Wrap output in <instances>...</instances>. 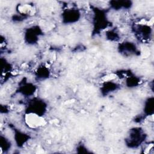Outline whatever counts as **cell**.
<instances>
[{
    "label": "cell",
    "instance_id": "6da1fadb",
    "mask_svg": "<svg viewBox=\"0 0 154 154\" xmlns=\"http://www.w3.org/2000/svg\"><path fill=\"white\" fill-rule=\"evenodd\" d=\"M93 34H99L110 25V22L107 18V11L98 7H93Z\"/></svg>",
    "mask_w": 154,
    "mask_h": 154
},
{
    "label": "cell",
    "instance_id": "7a4b0ae2",
    "mask_svg": "<svg viewBox=\"0 0 154 154\" xmlns=\"http://www.w3.org/2000/svg\"><path fill=\"white\" fill-rule=\"evenodd\" d=\"M146 137V134L141 128L134 127L129 130L125 142L128 148L137 149L144 143Z\"/></svg>",
    "mask_w": 154,
    "mask_h": 154
},
{
    "label": "cell",
    "instance_id": "3957f363",
    "mask_svg": "<svg viewBox=\"0 0 154 154\" xmlns=\"http://www.w3.org/2000/svg\"><path fill=\"white\" fill-rule=\"evenodd\" d=\"M47 107V103L43 99L35 97L28 102L25 108V112L28 114H34L42 117L46 112Z\"/></svg>",
    "mask_w": 154,
    "mask_h": 154
},
{
    "label": "cell",
    "instance_id": "277c9868",
    "mask_svg": "<svg viewBox=\"0 0 154 154\" xmlns=\"http://www.w3.org/2000/svg\"><path fill=\"white\" fill-rule=\"evenodd\" d=\"M43 31L38 25L32 26L26 29L24 32V40L26 43L33 45L37 43L39 37L42 35Z\"/></svg>",
    "mask_w": 154,
    "mask_h": 154
},
{
    "label": "cell",
    "instance_id": "5b68a950",
    "mask_svg": "<svg viewBox=\"0 0 154 154\" xmlns=\"http://www.w3.org/2000/svg\"><path fill=\"white\" fill-rule=\"evenodd\" d=\"M81 17V13L77 8L65 9L61 14L62 22L64 24H72L78 22Z\"/></svg>",
    "mask_w": 154,
    "mask_h": 154
},
{
    "label": "cell",
    "instance_id": "8992f818",
    "mask_svg": "<svg viewBox=\"0 0 154 154\" xmlns=\"http://www.w3.org/2000/svg\"><path fill=\"white\" fill-rule=\"evenodd\" d=\"M132 30L136 37L140 40L146 41L150 38L152 35V28L150 26L144 24L135 25Z\"/></svg>",
    "mask_w": 154,
    "mask_h": 154
},
{
    "label": "cell",
    "instance_id": "52a82bcc",
    "mask_svg": "<svg viewBox=\"0 0 154 154\" xmlns=\"http://www.w3.org/2000/svg\"><path fill=\"white\" fill-rule=\"evenodd\" d=\"M118 51L125 56L140 54L136 45L131 42H124L120 43L118 46Z\"/></svg>",
    "mask_w": 154,
    "mask_h": 154
},
{
    "label": "cell",
    "instance_id": "ba28073f",
    "mask_svg": "<svg viewBox=\"0 0 154 154\" xmlns=\"http://www.w3.org/2000/svg\"><path fill=\"white\" fill-rule=\"evenodd\" d=\"M37 89L36 86L31 82H27L26 79L23 78L19 83L17 92L25 97L32 96Z\"/></svg>",
    "mask_w": 154,
    "mask_h": 154
},
{
    "label": "cell",
    "instance_id": "9c48e42d",
    "mask_svg": "<svg viewBox=\"0 0 154 154\" xmlns=\"http://www.w3.org/2000/svg\"><path fill=\"white\" fill-rule=\"evenodd\" d=\"M120 88V85L117 82L112 81L104 82L100 87V93L103 96H106L109 93L117 90Z\"/></svg>",
    "mask_w": 154,
    "mask_h": 154
},
{
    "label": "cell",
    "instance_id": "30bf717a",
    "mask_svg": "<svg viewBox=\"0 0 154 154\" xmlns=\"http://www.w3.org/2000/svg\"><path fill=\"white\" fill-rule=\"evenodd\" d=\"M110 8L114 10L122 9H129L132 6V2L129 0L123 1H111L109 2Z\"/></svg>",
    "mask_w": 154,
    "mask_h": 154
},
{
    "label": "cell",
    "instance_id": "8fae6325",
    "mask_svg": "<svg viewBox=\"0 0 154 154\" xmlns=\"http://www.w3.org/2000/svg\"><path fill=\"white\" fill-rule=\"evenodd\" d=\"M14 138L17 147H22L29 139L30 137L28 134L21 132L20 131L14 129Z\"/></svg>",
    "mask_w": 154,
    "mask_h": 154
},
{
    "label": "cell",
    "instance_id": "7c38bea8",
    "mask_svg": "<svg viewBox=\"0 0 154 154\" xmlns=\"http://www.w3.org/2000/svg\"><path fill=\"white\" fill-rule=\"evenodd\" d=\"M154 97H148L144 102L143 112L144 116H152L153 114L154 110Z\"/></svg>",
    "mask_w": 154,
    "mask_h": 154
},
{
    "label": "cell",
    "instance_id": "4fadbf2b",
    "mask_svg": "<svg viewBox=\"0 0 154 154\" xmlns=\"http://www.w3.org/2000/svg\"><path fill=\"white\" fill-rule=\"evenodd\" d=\"M140 82V79L129 71L126 78V85L128 87L132 88L137 87Z\"/></svg>",
    "mask_w": 154,
    "mask_h": 154
},
{
    "label": "cell",
    "instance_id": "5bb4252c",
    "mask_svg": "<svg viewBox=\"0 0 154 154\" xmlns=\"http://www.w3.org/2000/svg\"><path fill=\"white\" fill-rule=\"evenodd\" d=\"M35 76L39 80H45L49 77L50 71L46 66L42 65L38 67L35 72Z\"/></svg>",
    "mask_w": 154,
    "mask_h": 154
},
{
    "label": "cell",
    "instance_id": "9a60e30c",
    "mask_svg": "<svg viewBox=\"0 0 154 154\" xmlns=\"http://www.w3.org/2000/svg\"><path fill=\"white\" fill-rule=\"evenodd\" d=\"M0 146L1 150L5 153L8 152V150L10 149L11 147V143L5 136H3L2 135H1L0 137Z\"/></svg>",
    "mask_w": 154,
    "mask_h": 154
},
{
    "label": "cell",
    "instance_id": "2e32d148",
    "mask_svg": "<svg viewBox=\"0 0 154 154\" xmlns=\"http://www.w3.org/2000/svg\"><path fill=\"white\" fill-rule=\"evenodd\" d=\"M105 36L106 37V39L110 41H114V42L119 40L120 38L119 34L114 29H111L106 31L105 34Z\"/></svg>",
    "mask_w": 154,
    "mask_h": 154
},
{
    "label": "cell",
    "instance_id": "e0dca14e",
    "mask_svg": "<svg viewBox=\"0 0 154 154\" xmlns=\"http://www.w3.org/2000/svg\"><path fill=\"white\" fill-rule=\"evenodd\" d=\"M1 69H2V72H9L11 69V65L10 63H8V62H7L6 61L5 59H3L2 58H1Z\"/></svg>",
    "mask_w": 154,
    "mask_h": 154
},
{
    "label": "cell",
    "instance_id": "ac0fdd59",
    "mask_svg": "<svg viewBox=\"0 0 154 154\" xmlns=\"http://www.w3.org/2000/svg\"><path fill=\"white\" fill-rule=\"evenodd\" d=\"M76 152L79 153H90V151L86 148V147L84 144H79L76 147Z\"/></svg>",
    "mask_w": 154,
    "mask_h": 154
}]
</instances>
